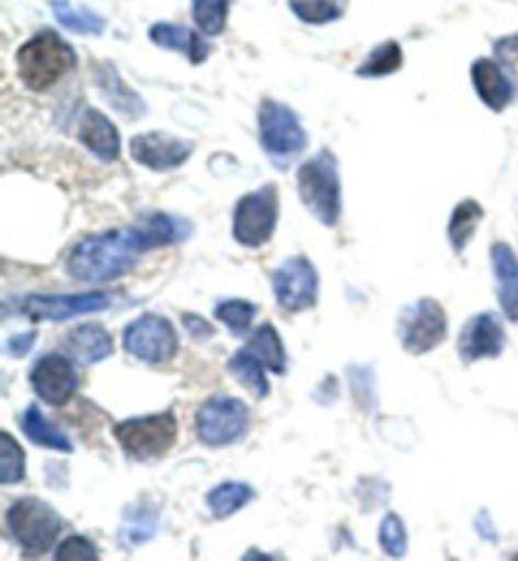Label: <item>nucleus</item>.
<instances>
[{
    "mask_svg": "<svg viewBox=\"0 0 518 561\" xmlns=\"http://www.w3.org/2000/svg\"><path fill=\"white\" fill-rule=\"evenodd\" d=\"M185 236L187 230H183V222L177 218L150 213L137 226L112 228L81 238L66 259V271L84 284H106L127 274L142 253L183 241Z\"/></svg>",
    "mask_w": 518,
    "mask_h": 561,
    "instance_id": "obj_1",
    "label": "nucleus"
},
{
    "mask_svg": "<svg viewBox=\"0 0 518 561\" xmlns=\"http://www.w3.org/2000/svg\"><path fill=\"white\" fill-rule=\"evenodd\" d=\"M15 64H19L21 81L31 92H46L77 66V51L59 33L41 31L21 46Z\"/></svg>",
    "mask_w": 518,
    "mask_h": 561,
    "instance_id": "obj_2",
    "label": "nucleus"
},
{
    "mask_svg": "<svg viewBox=\"0 0 518 561\" xmlns=\"http://www.w3.org/2000/svg\"><path fill=\"white\" fill-rule=\"evenodd\" d=\"M296 183H299L301 203L307 205L311 216L334 228L342 216V183L336 157L329 150L314 154L299 168Z\"/></svg>",
    "mask_w": 518,
    "mask_h": 561,
    "instance_id": "obj_3",
    "label": "nucleus"
},
{
    "mask_svg": "<svg viewBox=\"0 0 518 561\" xmlns=\"http://www.w3.org/2000/svg\"><path fill=\"white\" fill-rule=\"evenodd\" d=\"M5 526L28 557L46 554L64 531V518L41 499L15 501L5 514Z\"/></svg>",
    "mask_w": 518,
    "mask_h": 561,
    "instance_id": "obj_4",
    "label": "nucleus"
},
{
    "mask_svg": "<svg viewBox=\"0 0 518 561\" xmlns=\"http://www.w3.org/2000/svg\"><path fill=\"white\" fill-rule=\"evenodd\" d=\"M251 412L243 400L230 398V394H212L205 400L200 410L195 412L197 437L210 448H223L233 445L249 433Z\"/></svg>",
    "mask_w": 518,
    "mask_h": 561,
    "instance_id": "obj_5",
    "label": "nucleus"
},
{
    "mask_svg": "<svg viewBox=\"0 0 518 561\" xmlns=\"http://www.w3.org/2000/svg\"><path fill=\"white\" fill-rule=\"evenodd\" d=\"M114 435L129 458L135 460H154L168 456V450L177 440V420L172 412L160 415L129 417L114 427Z\"/></svg>",
    "mask_w": 518,
    "mask_h": 561,
    "instance_id": "obj_6",
    "label": "nucleus"
},
{
    "mask_svg": "<svg viewBox=\"0 0 518 561\" xmlns=\"http://www.w3.org/2000/svg\"><path fill=\"white\" fill-rule=\"evenodd\" d=\"M278 222L276 185H263L243 195L233 213V238L243 249H261L270 241Z\"/></svg>",
    "mask_w": 518,
    "mask_h": 561,
    "instance_id": "obj_7",
    "label": "nucleus"
},
{
    "mask_svg": "<svg viewBox=\"0 0 518 561\" xmlns=\"http://www.w3.org/2000/svg\"><path fill=\"white\" fill-rule=\"evenodd\" d=\"M177 346L175 329L160 313H142L125 329V350L150 365H168L175 359Z\"/></svg>",
    "mask_w": 518,
    "mask_h": 561,
    "instance_id": "obj_8",
    "label": "nucleus"
},
{
    "mask_svg": "<svg viewBox=\"0 0 518 561\" xmlns=\"http://www.w3.org/2000/svg\"><path fill=\"white\" fill-rule=\"evenodd\" d=\"M261 127V145L270 157H289L299 154L307 147V131H303L299 117H296L291 106L274 99H266L258 112Z\"/></svg>",
    "mask_w": 518,
    "mask_h": 561,
    "instance_id": "obj_9",
    "label": "nucleus"
},
{
    "mask_svg": "<svg viewBox=\"0 0 518 561\" xmlns=\"http://www.w3.org/2000/svg\"><path fill=\"white\" fill-rule=\"evenodd\" d=\"M274 296L278 307L289 313L307 311L316 304L319 296V274L307 255H291L281 266L276 268L274 278Z\"/></svg>",
    "mask_w": 518,
    "mask_h": 561,
    "instance_id": "obj_10",
    "label": "nucleus"
},
{
    "mask_svg": "<svg viewBox=\"0 0 518 561\" xmlns=\"http://www.w3.org/2000/svg\"><path fill=\"white\" fill-rule=\"evenodd\" d=\"M448 317L446 309L435 299H421L407 307L400 317V340L410 354L433 352L435 346L446 342Z\"/></svg>",
    "mask_w": 518,
    "mask_h": 561,
    "instance_id": "obj_11",
    "label": "nucleus"
},
{
    "mask_svg": "<svg viewBox=\"0 0 518 561\" xmlns=\"http://www.w3.org/2000/svg\"><path fill=\"white\" fill-rule=\"evenodd\" d=\"M112 299L104 291H87V294H33L19 304L23 317L33 321H66L81 313L104 311Z\"/></svg>",
    "mask_w": 518,
    "mask_h": 561,
    "instance_id": "obj_12",
    "label": "nucleus"
},
{
    "mask_svg": "<svg viewBox=\"0 0 518 561\" xmlns=\"http://www.w3.org/2000/svg\"><path fill=\"white\" fill-rule=\"evenodd\" d=\"M31 387L46 405L61 408L73 398L79 387V375L69 357L64 354H46L31 369Z\"/></svg>",
    "mask_w": 518,
    "mask_h": 561,
    "instance_id": "obj_13",
    "label": "nucleus"
},
{
    "mask_svg": "<svg viewBox=\"0 0 518 561\" xmlns=\"http://www.w3.org/2000/svg\"><path fill=\"white\" fill-rule=\"evenodd\" d=\"M129 154L131 160L142 164V168H150L154 172H168L187 162V157L193 154V142L164 135V131H147V135H137L131 139Z\"/></svg>",
    "mask_w": 518,
    "mask_h": 561,
    "instance_id": "obj_14",
    "label": "nucleus"
},
{
    "mask_svg": "<svg viewBox=\"0 0 518 561\" xmlns=\"http://www.w3.org/2000/svg\"><path fill=\"white\" fill-rule=\"evenodd\" d=\"M471 79L475 94L491 112H504L518 94V79L511 69H506V61L479 59L471 69Z\"/></svg>",
    "mask_w": 518,
    "mask_h": 561,
    "instance_id": "obj_15",
    "label": "nucleus"
},
{
    "mask_svg": "<svg viewBox=\"0 0 518 561\" xmlns=\"http://www.w3.org/2000/svg\"><path fill=\"white\" fill-rule=\"evenodd\" d=\"M506 346V332L504 324H500L496 313H479L463 327L458 340V354L460 359L479 362V359H491L498 357Z\"/></svg>",
    "mask_w": 518,
    "mask_h": 561,
    "instance_id": "obj_16",
    "label": "nucleus"
},
{
    "mask_svg": "<svg viewBox=\"0 0 518 561\" xmlns=\"http://www.w3.org/2000/svg\"><path fill=\"white\" fill-rule=\"evenodd\" d=\"M493 276H496V294L500 311L508 321H518V259L511 245L493 243L491 245Z\"/></svg>",
    "mask_w": 518,
    "mask_h": 561,
    "instance_id": "obj_17",
    "label": "nucleus"
},
{
    "mask_svg": "<svg viewBox=\"0 0 518 561\" xmlns=\"http://www.w3.org/2000/svg\"><path fill=\"white\" fill-rule=\"evenodd\" d=\"M79 139L84 142L89 152H94L99 160L114 162L122 150V139L117 127L112 125V119L106 114L96 110H87L84 117H81V129Z\"/></svg>",
    "mask_w": 518,
    "mask_h": 561,
    "instance_id": "obj_18",
    "label": "nucleus"
},
{
    "mask_svg": "<svg viewBox=\"0 0 518 561\" xmlns=\"http://www.w3.org/2000/svg\"><path fill=\"white\" fill-rule=\"evenodd\" d=\"M61 346L71 359L79 362V365H96V362L110 357L114 350L110 332L99 324H81L77 329H71V332L64 336Z\"/></svg>",
    "mask_w": 518,
    "mask_h": 561,
    "instance_id": "obj_19",
    "label": "nucleus"
},
{
    "mask_svg": "<svg viewBox=\"0 0 518 561\" xmlns=\"http://www.w3.org/2000/svg\"><path fill=\"white\" fill-rule=\"evenodd\" d=\"M150 38L162 48H172V51L185 54L191 64H203L208 59L210 48L205 44L203 36L185 26H175V23H154L150 28Z\"/></svg>",
    "mask_w": 518,
    "mask_h": 561,
    "instance_id": "obj_20",
    "label": "nucleus"
},
{
    "mask_svg": "<svg viewBox=\"0 0 518 561\" xmlns=\"http://www.w3.org/2000/svg\"><path fill=\"white\" fill-rule=\"evenodd\" d=\"M21 431L33 445H41V448L59 450V453L73 450L69 437H66L61 431H56V427L48 423V420L44 417V412H41L36 405H31V408H26V412H23Z\"/></svg>",
    "mask_w": 518,
    "mask_h": 561,
    "instance_id": "obj_21",
    "label": "nucleus"
},
{
    "mask_svg": "<svg viewBox=\"0 0 518 561\" xmlns=\"http://www.w3.org/2000/svg\"><path fill=\"white\" fill-rule=\"evenodd\" d=\"M99 73V89H102L104 96L110 99V104L114 110L125 112L127 117H139L145 114V102L139 99L131 89L119 79V73L112 69L110 64H104L102 69H96Z\"/></svg>",
    "mask_w": 518,
    "mask_h": 561,
    "instance_id": "obj_22",
    "label": "nucleus"
},
{
    "mask_svg": "<svg viewBox=\"0 0 518 561\" xmlns=\"http://www.w3.org/2000/svg\"><path fill=\"white\" fill-rule=\"evenodd\" d=\"M253 357H258L266 369L276 375L286 373V352H284V342L278 332L274 329V324H263L256 329V334L251 336L249 344H245Z\"/></svg>",
    "mask_w": 518,
    "mask_h": 561,
    "instance_id": "obj_23",
    "label": "nucleus"
},
{
    "mask_svg": "<svg viewBox=\"0 0 518 561\" xmlns=\"http://www.w3.org/2000/svg\"><path fill=\"white\" fill-rule=\"evenodd\" d=\"M230 375H233L238 382L249 387V390L256 394V398H266L268 394V379H266V365L258 357H253L249 350L235 352L228 362Z\"/></svg>",
    "mask_w": 518,
    "mask_h": 561,
    "instance_id": "obj_24",
    "label": "nucleus"
},
{
    "mask_svg": "<svg viewBox=\"0 0 518 561\" xmlns=\"http://www.w3.org/2000/svg\"><path fill=\"white\" fill-rule=\"evenodd\" d=\"M483 220V208L475 201L458 203L453 218L448 222V241L456 253H463L475 233V226Z\"/></svg>",
    "mask_w": 518,
    "mask_h": 561,
    "instance_id": "obj_25",
    "label": "nucleus"
},
{
    "mask_svg": "<svg viewBox=\"0 0 518 561\" xmlns=\"http://www.w3.org/2000/svg\"><path fill=\"white\" fill-rule=\"evenodd\" d=\"M251 499H253L251 485L228 481V483L216 485L205 501H208V508L212 511V516L228 518V516H233L235 511H241Z\"/></svg>",
    "mask_w": 518,
    "mask_h": 561,
    "instance_id": "obj_26",
    "label": "nucleus"
},
{
    "mask_svg": "<svg viewBox=\"0 0 518 561\" xmlns=\"http://www.w3.org/2000/svg\"><path fill=\"white\" fill-rule=\"evenodd\" d=\"M289 5L299 21L309 26H324L342 19L347 0H289Z\"/></svg>",
    "mask_w": 518,
    "mask_h": 561,
    "instance_id": "obj_27",
    "label": "nucleus"
},
{
    "mask_svg": "<svg viewBox=\"0 0 518 561\" xmlns=\"http://www.w3.org/2000/svg\"><path fill=\"white\" fill-rule=\"evenodd\" d=\"M56 21L61 23L64 28L87 33V36H96V33L104 31V19H99L96 13L89 11V8H73L69 0H54L51 3Z\"/></svg>",
    "mask_w": 518,
    "mask_h": 561,
    "instance_id": "obj_28",
    "label": "nucleus"
},
{
    "mask_svg": "<svg viewBox=\"0 0 518 561\" xmlns=\"http://www.w3.org/2000/svg\"><path fill=\"white\" fill-rule=\"evenodd\" d=\"M402 59H405V56H402V48L398 41H388V44H380L365 61H361L357 73L367 79L388 77V73H394L400 69Z\"/></svg>",
    "mask_w": 518,
    "mask_h": 561,
    "instance_id": "obj_29",
    "label": "nucleus"
},
{
    "mask_svg": "<svg viewBox=\"0 0 518 561\" xmlns=\"http://www.w3.org/2000/svg\"><path fill=\"white\" fill-rule=\"evenodd\" d=\"M154 526H158V511L154 508H127L125 514V526L119 531V541H125L127 547H139L147 539H152Z\"/></svg>",
    "mask_w": 518,
    "mask_h": 561,
    "instance_id": "obj_30",
    "label": "nucleus"
},
{
    "mask_svg": "<svg viewBox=\"0 0 518 561\" xmlns=\"http://www.w3.org/2000/svg\"><path fill=\"white\" fill-rule=\"evenodd\" d=\"M0 443H3V448H0V483H21L26 476V458H23L21 445L8 431L0 433Z\"/></svg>",
    "mask_w": 518,
    "mask_h": 561,
    "instance_id": "obj_31",
    "label": "nucleus"
},
{
    "mask_svg": "<svg viewBox=\"0 0 518 561\" xmlns=\"http://www.w3.org/2000/svg\"><path fill=\"white\" fill-rule=\"evenodd\" d=\"M230 0H193V19L205 36L223 33Z\"/></svg>",
    "mask_w": 518,
    "mask_h": 561,
    "instance_id": "obj_32",
    "label": "nucleus"
},
{
    "mask_svg": "<svg viewBox=\"0 0 518 561\" xmlns=\"http://www.w3.org/2000/svg\"><path fill=\"white\" fill-rule=\"evenodd\" d=\"M216 317L223 321V324L230 329V334L235 336H243L249 332L253 319H256V307H253L251 301H243V299H230L223 301L216 307Z\"/></svg>",
    "mask_w": 518,
    "mask_h": 561,
    "instance_id": "obj_33",
    "label": "nucleus"
},
{
    "mask_svg": "<svg viewBox=\"0 0 518 561\" xmlns=\"http://www.w3.org/2000/svg\"><path fill=\"white\" fill-rule=\"evenodd\" d=\"M380 543L390 557L400 559L407 554V531L398 514H388L380 524Z\"/></svg>",
    "mask_w": 518,
    "mask_h": 561,
    "instance_id": "obj_34",
    "label": "nucleus"
},
{
    "mask_svg": "<svg viewBox=\"0 0 518 561\" xmlns=\"http://www.w3.org/2000/svg\"><path fill=\"white\" fill-rule=\"evenodd\" d=\"M56 559H64V561H69V559H77V561H94V559H99V554H96V547L89 539H84V536H69V539H66L59 549H56Z\"/></svg>",
    "mask_w": 518,
    "mask_h": 561,
    "instance_id": "obj_35",
    "label": "nucleus"
},
{
    "mask_svg": "<svg viewBox=\"0 0 518 561\" xmlns=\"http://www.w3.org/2000/svg\"><path fill=\"white\" fill-rule=\"evenodd\" d=\"M33 342H36V332H28V334H15L11 340L5 342V354H11V357H23L26 354Z\"/></svg>",
    "mask_w": 518,
    "mask_h": 561,
    "instance_id": "obj_36",
    "label": "nucleus"
},
{
    "mask_svg": "<svg viewBox=\"0 0 518 561\" xmlns=\"http://www.w3.org/2000/svg\"><path fill=\"white\" fill-rule=\"evenodd\" d=\"M496 56L500 61L511 64L518 59V33H514V36H506V38H498L496 41Z\"/></svg>",
    "mask_w": 518,
    "mask_h": 561,
    "instance_id": "obj_37",
    "label": "nucleus"
},
{
    "mask_svg": "<svg viewBox=\"0 0 518 561\" xmlns=\"http://www.w3.org/2000/svg\"><path fill=\"white\" fill-rule=\"evenodd\" d=\"M183 321H185L187 327H191V334L193 336H205V340H208V336H212V327L208 324V321H203L200 317H195V313H185Z\"/></svg>",
    "mask_w": 518,
    "mask_h": 561,
    "instance_id": "obj_38",
    "label": "nucleus"
}]
</instances>
